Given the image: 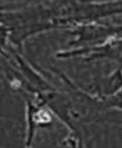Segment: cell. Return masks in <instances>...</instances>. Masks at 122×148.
Wrapping results in <instances>:
<instances>
[{
    "mask_svg": "<svg viewBox=\"0 0 122 148\" xmlns=\"http://www.w3.org/2000/svg\"><path fill=\"white\" fill-rule=\"evenodd\" d=\"M26 98V147H30L33 143L37 128L47 126L52 123L53 112L43 104L37 101L32 96L25 95Z\"/></svg>",
    "mask_w": 122,
    "mask_h": 148,
    "instance_id": "obj_4",
    "label": "cell"
},
{
    "mask_svg": "<svg viewBox=\"0 0 122 148\" xmlns=\"http://www.w3.org/2000/svg\"><path fill=\"white\" fill-rule=\"evenodd\" d=\"M101 106L122 111V88L119 91H117L115 95L104 98L101 101Z\"/></svg>",
    "mask_w": 122,
    "mask_h": 148,
    "instance_id": "obj_6",
    "label": "cell"
},
{
    "mask_svg": "<svg viewBox=\"0 0 122 148\" xmlns=\"http://www.w3.org/2000/svg\"><path fill=\"white\" fill-rule=\"evenodd\" d=\"M55 57L58 59L83 58V61L110 60L117 66H122V36L110 38L109 40L97 46L74 47L71 49H62L58 51Z\"/></svg>",
    "mask_w": 122,
    "mask_h": 148,
    "instance_id": "obj_3",
    "label": "cell"
},
{
    "mask_svg": "<svg viewBox=\"0 0 122 148\" xmlns=\"http://www.w3.org/2000/svg\"><path fill=\"white\" fill-rule=\"evenodd\" d=\"M49 30L69 29L81 22L122 15V0H56L43 6Z\"/></svg>",
    "mask_w": 122,
    "mask_h": 148,
    "instance_id": "obj_1",
    "label": "cell"
},
{
    "mask_svg": "<svg viewBox=\"0 0 122 148\" xmlns=\"http://www.w3.org/2000/svg\"><path fill=\"white\" fill-rule=\"evenodd\" d=\"M72 39L68 42V47H88L97 46L110 38L122 36V23H102L99 21L81 22L68 29Z\"/></svg>",
    "mask_w": 122,
    "mask_h": 148,
    "instance_id": "obj_2",
    "label": "cell"
},
{
    "mask_svg": "<svg viewBox=\"0 0 122 148\" xmlns=\"http://www.w3.org/2000/svg\"><path fill=\"white\" fill-rule=\"evenodd\" d=\"M97 91L91 94V98L95 105H101V101L122 88V66H117L115 70L108 76L101 77L95 85Z\"/></svg>",
    "mask_w": 122,
    "mask_h": 148,
    "instance_id": "obj_5",
    "label": "cell"
}]
</instances>
